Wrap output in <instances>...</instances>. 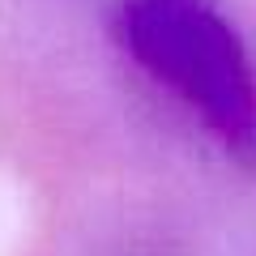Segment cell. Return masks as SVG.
<instances>
[{"instance_id":"6da1fadb","label":"cell","mask_w":256,"mask_h":256,"mask_svg":"<svg viewBox=\"0 0 256 256\" xmlns=\"http://www.w3.org/2000/svg\"><path fill=\"white\" fill-rule=\"evenodd\" d=\"M111 34L230 162L256 175V56L218 0H120Z\"/></svg>"}]
</instances>
